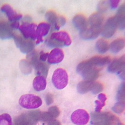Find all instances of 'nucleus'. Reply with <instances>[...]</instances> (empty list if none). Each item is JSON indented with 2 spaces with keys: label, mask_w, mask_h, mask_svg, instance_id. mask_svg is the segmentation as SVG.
<instances>
[{
  "label": "nucleus",
  "mask_w": 125,
  "mask_h": 125,
  "mask_svg": "<svg viewBox=\"0 0 125 125\" xmlns=\"http://www.w3.org/2000/svg\"><path fill=\"white\" fill-rule=\"evenodd\" d=\"M76 70L85 81L94 82L99 75V68L93 66L88 61L80 62L77 66Z\"/></svg>",
  "instance_id": "1"
},
{
  "label": "nucleus",
  "mask_w": 125,
  "mask_h": 125,
  "mask_svg": "<svg viewBox=\"0 0 125 125\" xmlns=\"http://www.w3.org/2000/svg\"><path fill=\"white\" fill-rule=\"evenodd\" d=\"M41 114L39 110L23 113L15 119L13 125H35L40 121Z\"/></svg>",
  "instance_id": "2"
},
{
  "label": "nucleus",
  "mask_w": 125,
  "mask_h": 125,
  "mask_svg": "<svg viewBox=\"0 0 125 125\" xmlns=\"http://www.w3.org/2000/svg\"><path fill=\"white\" fill-rule=\"evenodd\" d=\"M71 39L68 33L64 31H60L51 34L47 44L51 47H62L69 46L71 44Z\"/></svg>",
  "instance_id": "3"
},
{
  "label": "nucleus",
  "mask_w": 125,
  "mask_h": 125,
  "mask_svg": "<svg viewBox=\"0 0 125 125\" xmlns=\"http://www.w3.org/2000/svg\"><path fill=\"white\" fill-rule=\"evenodd\" d=\"M19 104L23 108L31 109L38 108L42 104L40 97L31 94L22 95L19 100Z\"/></svg>",
  "instance_id": "4"
},
{
  "label": "nucleus",
  "mask_w": 125,
  "mask_h": 125,
  "mask_svg": "<svg viewBox=\"0 0 125 125\" xmlns=\"http://www.w3.org/2000/svg\"><path fill=\"white\" fill-rule=\"evenodd\" d=\"M52 81L54 86L57 89L62 90L66 86L68 83V75L65 70L58 68L54 71Z\"/></svg>",
  "instance_id": "5"
},
{
  "label": "nucleus",
  "mask_w": 125,
  "mask_h": 125,
  "mask_svg": "<svg viewBox=\"0 0 125 125\" xmlns=\"http://www.w3.org/2000/svg\"><path fill=\"white\" fill-rule=\"evenodd\" d=\"M13 37L17 47L22 53H27L32 51L35 46L32 40L25 39L20 35L16 33H14Z\"/></svg>",
  "instance_id": "6"
},
{
  "label": "nucleus",
  "mask_w": 125,
  "mask_h": 125,
  "mask_svg": "<svg viewBox=\"0 0 125 125\" xmlns=\"http://www.w3.org/2000/svg\"><path fill=\"white\" fill-rule=\"evenodd\" d=\"M71 118L73 123L74 124L85 125L89 121L90 115L85 110L78 109L73 113Z\"/></svg>",
  "instance_id": "7"
},
{
  "label": "nucleus",
  "mask_w": 125,
  "mask_h": 125,
  "mask_svg": "<svg viewBox=\"0 0 125 125\" xmlns=\"http://www.w3.org/2000/svg\"><path fill=\"white\" fill-rule=\"evenodd\" d=\"M118 27V22L115 16L108 19L102 31V35L104 37L109 38L114 35Z\"/></svg>",
  "instance_id": "8"
},
{
  "label": "nucleus",
  "mask_w": 125,
  "mask_h": 125,
  "mask_svg": "<svg viewBox=\"0 0 125 125\" xmlns=\"http://www.w3.org/2000/svg\"><path fill=\"white\" fill-rule=\"evenodd\" d=\"M36 28L37 26L34 23H25L19 26V29L25 39L33 40L36 39Z\"/></svg>",
  "instance_id": "9"
},
{
  "label": "nucleus",
  "mask_w": 125,
  "mask_h": 125,
  "mask_svg": "<svg viewBox=\"0 0 125 125\" xmlns=\"http://www.w3.org/2000/svg\"><path fill=\"white\" fill-rule=\"evenodd\" d=\"M10 23L5 20L0 19V38L6 39L13 37L14 33L13 32Z\"/></svg>",
  "instance_id": "10"
},
{
  "label": "nucleus",
  "mask_w": 125,
  "mask_h": 125,
  "mask_svg": "<svg viewBox=\"0 0 125 125\" xmlns=\"http://www.w3.org/2000/svg\"><path fill=\"white\" fill-rule=\"evenodd\" d=\"M1 11L4 13L10 21H17L22 18V15L18 14L9 5H4L1 8Z\"/></svg>",
  "instance_id": "11"
},
{
  "label": "nucleus",
  "mask_w": 125,
  "mask_h": 125,
  "mask_svg": "<svg viewBox=\"0 0 125 125\" xmlns=\"http://www.w3.org/2000/svg\"><path fill=\"white\" fill-rule=\"evenodd\" d=\"M104 21V16L100 13H94L90 16L88 24L90 28L95 29H101Z\"/></svg>",
  "instance_id": "12"
},
{
  "label": "nucleus",
  "mask_w": 125,
  "mask_h": 125,
  "mask_svg": "<svg viewBox=\"0 0 125 125\" xmlns=\"http://www.w3.org/2000/svg\"><path fill=\"white\" fill-rule=\"evenodd\" d=\"M50 29V24L48 23H41L39 24L36 29V44H39L40 42H43V37L47 35Z\"/></svg>",
  "instance_id": "13"
},
{
  "label": "nucleus",
  "mask_w": 125,
  "mask_h": 125,
  "mask_svg": "<svg viewBox=\"0 0 125 125\" xmlns=\"http://www.w3.org/2000/svg\"><path fill=\"white\" fill-rule=\"evenodd\" d=\"M64 58V53L59 48L53 49L49 54L48 62L50 64H57L62 61Z\"/></svg>",
  "instance_id": "14"
},
{
  "label": "nucleus",
  "mask_w": 125,
  "mask_h": 125,
  "mask_svg": "<svg viewBox=\"0 0 125 125\" xmlns=\"http://www.w3.org/2000/svg\"><path fill=\"white\" fill-rule=\"evenodd\" d=\"M124 69H125L124 55L114 60L108 68V71L111 73L118 72Z\"/></svg>",
  "instance_id": "15"
},
{
  "label": "nucleus",
  "mask_w": 125,
  "mask_h": 125,
  "mask_svg": "<svg viewBox=\"0 0 125 125\" xmlns=\"http://www.w3.org/2000/svg\"><path fill=\"white\" fill-rule=\"evenodd\" d=\"M102 29H95L88 27L85 30L80 32L81 38L85 40L95 39L98 36Z\"/></svg>",
  "instance_id": "16"
},
{
  "label": "nucleus",
  "mask_w": 125,
  "mask_h": 125,
  "mask_svg": "<svg viewBox=\"0 0 125 125\" xmlns=\"http://www.w3.org/2000/svg\"><path fill=\"white\" fill-rule=\"evenodd\" d=\"M73 23L75 27L79 30L80 32L85 30L88 27V23L85 17L82 15H77L73 18Z\"/></svg>",
  "instance_id": "17"
},
{
  "label": "nucleus",
  "mask_w": 125,
  "mask_h": 125,
  "mask_svg": "<svg viewBox=\"0 0 125 125\" xmlns=\"http://www.w3.org/2000/svg\"><path fill=\"white\" fill-rule=\"evenodd\" d=\"M90 64L96 68L103 67L108 64L111 61V58L109 56L101 57L94 56L88 60Z\"/></svg>",
  "instance_id": "18"
},
{
  "label": "nucleus",
  "mask_w": 125,
  "mask_h": 125,
  "mask_svg": "<svg viewBox=\"0 0 125 125\" xmlns=\"http://www.w3.org/2000/svg\"><path fill=\"white\" fill-rule=\"evenodd\" d=\"M33 67L35 68L36 74L46 78L49 70V66L46 62L41 61L39 60Z\"/></svg>",
  "instance_id": "19"
},
{
  "label": "nucleus",
  "mask_w": 125,
  "mask_h": 125,
  "mask_svg": "<svg viewBox=\"0 0 125 125\" xmlns=\"http://www.w3.org/2000/svg\"><path fill=\"white\" fill-rule=\"evenodd\" d=\"M33 85V88L36 91H42L45 89L46 86V78L40 75L37 76L34 78Z\"/></svg>",
  "instance_id": "20"
},
{
  "label": "nucleus",
  "mask_w": 125,
  "mask_h": 125,
  "mask_svg": "<svg viewBox=\"0 0 125 125\" xmlns=\"http://www.w3.org/2000/svg\"><path fill=\"white\" fill-rule=\"evenodd\" d=\"M125 4L120 7L115 16L118 22V27L121 29L125 28Z\"/></svg>",
  "instance_id": "21"
},
{
  "label": "nucleus",
  "mask_w": 125,
  "mask_h": 125,
  "mask_svg": "<svg viewBox=\"0 0 125 125\" xmlns=\"http://www.w3.org/2000/svg\"><path fill=\"white\" fill-rule=\"evenodd\" d=\"M105 125H124L119 118L110 112H105Z\"/></svg>",
  "instance_id": "22"
},
{
  "label": "nucleus",
  "mask_w": 125,
  "mask_h": 125,
  "mask_svg": "<svg viewBox=\"0 0 125 125\" xmlns=\"http://www.w3.org/2000/svg\"><path fill=\"white\" fill-rule=\"evenodd\" d=\"M91 125H105V112L93 113L91 114Z\"/></svg>",
  "instance_id": "23"
},
{
  "label": "nucleus",
  "mask_w": 125,
  "mask_h": 125,
  "mask_svg": "<svg viewBox=\"0 0 125 125\" xmlns=\"http://www.w3.org/2000/svg\"><path fill=\"white\" fill-rule=\"evenodd\" d=\"M125 46V40L124 39H118L111 43L109 48L112 53H117L124 48Z\"/></svg>",
  "instance_id": "24"
},
{
  "label": "nucleus",
  "mask_w": 125,
  "mask_h": 125,
  "mask_svg": "<svg viewBox=\"0 0 125 125\" xmlns=\"http://www.w3.org/2000/svg\"><path fill=\"white\" fill-rule=\"evenodd\" d=\"M94 82L84 81H81L78 84L77 91L81 94H85L90 91H91Z\"/></svg>",
  "instance_id": "25"
},
{
  "label": "nucleus",
  "mask_w": 125,
  "mask_h": 125,
  "mask_svg": "<svg viewBox=\"0 0 125 125\" xmlns=\"http://www.w3.org/2000/svg\"><path fill=\"white\" fill-rule=\"evenodd\" d=\"M98 100H96L95 103V112L96 113L101 112L102 109L105 104V101H106L107 97L105 94H100L98 95Z\"/></svg>",
  "instance_id": "26"
},
{
  "label": "nucleus",
  "mask_w": 125,
  "mask_h": 125,
  "mask_svg": "<svg viewBox=\"0 0 125 125\" xmlns=\"http://www.w3.org/2000/svg\"><path fill=\"white\" fill-rule=\"evenodd\" d=\"M19 67L21 72L25 75L30 74L32 71V65L27 60L25 59L20 61Z\"/></svg>",
  "instance_id": "27"
},
{
  "label": "nucleus",
  "mask_w": 125,
  "mask_h": 125,
  "mask_svg": "<svg viewBox=\"0 0 125 125\" xmlns=\"http://www.w3.org/2000/svg\"><path fill=\"white\" fill-rule=\"evenodd\" d=\"M95 46L97 51L101 53H105L109 48L108 43L103 39H100L97 41Z\"/></svg>",
  "instance_id": "28"
},
{
  "label": "nucleus",
  "mask_w": 125,
  "mask_h": 125,
  "mask_svg": "<svg viewBox=\"0 0 125 125\" xmlns=\"http://www.w3.org/2000/svg\"><path fill=\"white\" fill-rule=\"evenodd\" d=\"M26 58L27 61L30 62L32 66H34L36 63L39 60V53L36 51H31L29 53V54L27 55Z\"/></svg>",
  "instance_id": "29"
},
{
  "label": "nucleus",
  "mask_w": 125,
  "mask_h": 125,
  "mask_svg": "<svg viewBox=\"0 0 125 125\" xmlns=\"http://www.w3.org/2000/svg\"><path fill=\"white\" fill-rule=\"evenodd\" d=\"M46 19L53 26H55L57 22L58 17L56 13L53 10H49L46 14Z\"/></svg>",
  "instance_id": "30"
},
{
  "label": "nucleus",
  "mask_w": 125,
  "mask_h": 125,
  "mask_svg": "<svg viewBox=\"0 0 125 125\" xmlns=\"http://www.w3.org/2000/svg\"><path fill=\"white\" fill-rule=\"evenodd\" d=\"M0 125H13L11 117L7 114L0 115Z\"/></svg>",
  "instance_id": "31"
},
{
  "label": "nucleus",
  "mask_w": 125,
  "mask_h": 125,
  "mask_svg": "<svg viewBox=\"0 0 125 125\" xmlns=\"http://www.w3.org/2000/svg\"><path fill=\"white\" fill-rule=\"evenodd\" d=\"M117 99L118 101L125 102V83L121 84L117 94Z\"/></svg>",
  "instance_id": "32"
},
{
  "label": "nucleus",
  "mask_w": 125,
  "mask_h": 125,
  "mask_svg": "<svg viewBox=\"0 0 125 125\" xmlns=\"http://www.w3.org/2000/svg\"><path fill=\"white\" fill-rule=\"evenodd\" d=\"M104 89V86L101 83L96 82L93 83L91 91L93 94L95 95L101 92Z\"/></svg>",
  "instance_id": "33"
},
{
  "label": "nucleus",
  "mask_w": 125,
  "mask_h": 125,
  "mask_svg": "<svg viewBox=\"0 0 125 125\" xmlns=\"http://www.w3.org/2000/svg\"><path fill=\"white\" fill-rule=\"evenodd\" d=\"M125 109V103L118 101L114 105L113 111L117 114H121L124 112Z\"/></svg>",
  "instance_id": "34"
},
{
  "label": "nucleus",
  "mask_w": 125,
  "mask_h": 125,
  "mask_svg": "<svg viewBox=\"0 0 125 125\" xmlns=\"http://www.w3.org/2000/svg\"><path fill=\"white\" fill-rule=\"evenodd\" d=\"M50 115L55 119L56 118L58 117L60 115V111L58 107L56 106H53L50 107L48 111Z\"/></svg>",
  "instance_id": "35"
},
{
  "label": "nucleus",
  "mask_w": 125,
  "mask_h": 125,
  "mask_svg": "<svg viewBox=\"0 0 125 125\" xmlns=\"http://www.w3.org/2000/svg\"><path fill=\"white\" fill-rule=\"evenodd\" d=\"M54 119H55L52 117L48 112H41L40 117V121L48 123Z\"/></svg>",
  "instance_id": "36"
},
{
  "label": "nucleus",
  "mask_w": 125,
  "mask_h": 125,
  "mask_svg": "<svg viewBox=\"0 0 125 125\" xmlns=\"http://www.w3.org/2000/svg\"><path fill=\"white\" fill-rule=\"evenodd\" d=\"M66 22V19L65 17L62 16L58 17V18L57 22L55 25L54 26V28L56 30H58L60 29V27L63 26Z\"/></svg>",
  "instance_id": "37"
},
{
  "label": "nucleus",
  "mask_w": 125,
  "mask_h": 125,
  "mask_svg": "<svg viewBox=\"0 0 125 125\" xmlns=\"http://www.w3.org/2000/svg\"><path fill=\"white\" fill-rule=\"evenodd\" d=\"M108 8V3L106 1L100 2L98 6V9L101 12H104L106 11Z\"/></svg>",
  "instance_id": "38"
},
{
  "label": "nucleus",
  "mask_w": 125,
  "mask_h": 125,
  "mask_svg": "<svg viewBox=\"0 0 125 125\" xmlns=\"http://www.w3.org/2000/svg\"><path fill=\"white\" fill-rule=\"evenodd\" d=\"M45 99H46V103L47 104V105H50L52 104L54 101L53 96L51 93H48L46 95Z\"/></svg>",
  "instance_id": "39"
},
{
  "label": "nucleus",
  "mask_w": 125,
  "mask_h": 125,
  "mask_svg": "<svg viewBox=\"0 0 125 125\" xmlns=\"http://www.w3.org/2000/svg\"><path fill=\"white\" fill-rule=\"evenodd\" d=\"M49 54L48 53H44L43 52H41L40 53V56H39V60L42 62H45L48 58Z\"/></svg>",
  "instance_id": "40"
},
{
  "label": "nucleus",
  "mask_w": 125,
  "mask_h": 125,
  "mask_svg": "<svg viewBox=\"0 0 125 125\" xmlns=\"http://www.w3.org/2000/svg\"><path fill=\"white\" fill-rule=\"evenodd\" d=\"M120 0H111L110 2L111 7L112 9H115L116 8L117 6L119 3Z\"/></svg>",
  "instance_id": "41"
},
{
  "label": "nucleus",
  "mask_w": 125,
  "mask_h": 125,
  "mask_svg": "<svg viewBox=\"0 0 125 125\" xmlns=\"http://www.w3.org/2000/svg\"><path fill=\"white\" fill-rule=\"evenodd\" d=\"M48 125H61V124L58 120L54 119L48 123Z\"/></svg>",
  "instance_id": "42"
},
{
  "label": "nucleus",
  "mask_w": 125,
  "mask_h": 125,
  "mask_svg": "<svg viewBox=\"0 0 125 125\" xmlns=\"http://www.w3.org/2000/svg\"><path fill=\"white\" fill-rule=\"evenodd\" d=\"M10 26L13 29H19V22L17 21L13 22L11 23H10Z\"/></svg>",
  "instance_id": "43"
}]
</instances>
